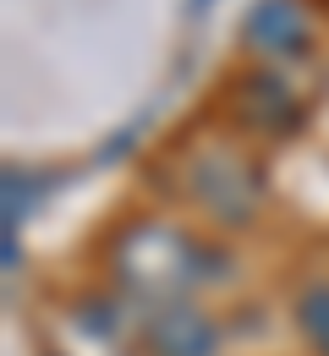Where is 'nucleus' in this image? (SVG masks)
Returning <instances> with one entry per match:
<instances>
[{
    "label": "nucleus",
    "instance_id": "3",
    "mask_svg": "<svg viewBox=\"0 0 329 356\" xmlns=\"http://www.w3.org/2000/svg\"><path fill=\"white\" fill-rule=\"evenodd\" d=\"M296 329L307 334V346L319 356H329V280L302 285V296H296Z\"/></svg>",
    "mask_w": 329,
    "mask_h": 356
},
{
    "label": "nucleus",
    "instance_id": "1",
    "mask_svg": "<svg viewBox=\"0 0 329 356\" xmlns=\"http://www.w3.org/2000/svg\"><path fill=\"white\" fill-rule=\"evenodd\" d=\"M148 351L154 356H214L220 323L192 302H165L148 312Z\"/></svg>",
    "mask_w": 329,
    "mask_h": 356
},
{
    "label": "nucleus",
    "instance_id": "2",
    "mask_svg": "<svg viewBox=\"0 0 329 356\" xmlns=\"http://www.w3.org/2000/svg\"><path fill=\"white\" fill-rule=\"evenodd\" d=\"M241 33H247V44L258 55H296L313 39V22H307V11L296 0H258Z\"/></svg>",
    "mask_w": 329,
    "mask_h": 356
}]
</instances>
